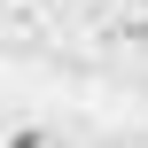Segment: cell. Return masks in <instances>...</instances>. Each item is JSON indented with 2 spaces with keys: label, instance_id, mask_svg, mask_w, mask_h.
<instances>
[{
  "label": "cell",
  "instance_id": "cell-3",
  "mask_svg": "<svg viewBox=\"0 0 148 148\" xmlns=\"http://www.w3.org/2000/svg\"><path fill=\"white\" fill-rule=\"evenodd\" d=\"M0 148H70L47 117H0Z\"/></svg>",
  "mask_w": 148,
  "mask_h": 148
},
{
  "label": "cell",
  "instance_id": "cell-1",
  "mask_svg": "<svg viewBox=\"0 0 148 148\" xmlns=\"http://www.w3.org/2000/svg\"><path fill=\"white\" fill-rule=\"evenodd\" d=\"M101 47L109 55H148V0H117L101 16Z\"/></svg>",
  "mask_w": 148,
  "mask_h": 148
},
{
  "label": "cell",
  "instance_id": "cell-4",
  "mask_svg": "<svg viewBox=\"0 0 148 148\" xmlns=\"http://www.w3.org/2000/svg\"><path fill=\"white\" fill-rule=\"evenodd\" d=\"M8 8H47V0H8Z\"/></svg>",
  "mask_w": 148,
  "mask_h": 148
},
{
  "label": "cell",
  "instance_id": "cell-2",
  "mask_svg": "<svg viewBox=\"0 0 148 148\" xmlns=\"http://www.w3.org/2000/svg\"><path fill=\"white\" fill-rule=\"evenodd\" d=\"M47 31H55L47 8H8V0H0V39H8V47H47Z\"/></svg>",
  "mask_w": 148,
  "mask_h": 148
}]
</instances>
